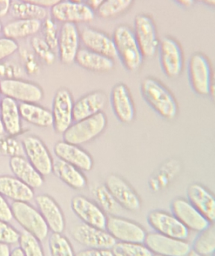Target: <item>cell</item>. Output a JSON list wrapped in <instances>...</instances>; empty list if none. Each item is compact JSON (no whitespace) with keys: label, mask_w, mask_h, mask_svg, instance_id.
Instances as JSON below:
<instances>
[{"label":"cell","mask_w":215,"mask_h":256,"mask_svg":"<svg viewBox=\"0 0 215 256\" xmlns=\"http://www.w3.org/2000/svg\"><path fill=\"white\" fill-rule=\"evenodd\" d=\"M141 92L149 106L161 117L172 120L178 114V105L171 92L157 80L147 78L142 81Z\"/></svg>","instance_id":"cell-1"},{"label":"cell","mask_w":215,"mask_h":256,"mask_svg":"<svg viewBox=\"0 0 215 256\" xmlns=\"http://www.w3.org/2000/svg\"><path fill=\"white\" fill-rule=\"evenodd\" d=\"M117 57L126 70L135 72L142 66L144 57L138 46L133 30L126 25L118 26L112 36Z\"/></svg>","instance_id":"cell-2"},{"label":"cell","mask_w":215,"mask_h":256,"mask_svg":"<svg viewBox=\"0 0 215 256\" xmlns=\"http://www.w3.org/2000/svg\"><path fill=\"white\" fill-rule=\"evenodd\" d=\"M188 72L191 87L197 94L214 96L213 70L210 60L204 54L196 52L191 56Z\"/></svg>","instance_id":"cell-3"},{"label":"cell","mask_w":215,"mask_h":256,"mask_svg":"<svg viewBox=\"0 0 215 256\" xmlns=\"http://www.w3.org/2000/svg\"><path fill=\"white\" fill-rule=\"evenodd\" d=\"M107 122L103 112L76 122L63 134L64 141L76 146L92 141L105 130Z\"/></svg>","instance_id":"cell-4"},{"label":"cell","mask_w":215,"mask_h":256,"mask_svg":"<svg viewBox=\"0 0 215 256\" xmlns=\"http://www.w3.org/2000/svg\"><path fill=\"white\" fill-rule=\"evenodd\" d=\"M10 208L13 218L25 231L35 236L40 242L47 238L49 227L40 212L32 206L24 202H14Z\"/></svg>","instance_id":"cell-5"},{"label":"cell","mask_w":215,"mask_h":256,"mask_svg":"<svg viewBox=\"0 0 215 256\" xmlns=\"http://www.w3.org/2000/svg\"><path fill=\"white\" fill-rule=\"evenodd\" d=\"M159 60L161 68L169 78H177L181 74L184 68L183 49L177 40L165 37L159 40Z\"/></svg>","instance_id":"cell-6"},{"label":"cell","mask_w":215,"mask_h":256,"mask_svg":"<svg viewBox=\"0 0 215 256\" xmlns=\"http://www.w3.org/2000/svg\"><path fill=\"white\" fill-rule=\"evenodd\" d=\"M134 34L144 58H152L159 48V40L154 21L149 15H137L134 22Z\"/></svg>","instance_id":"cell-7"},{"label":"cell","mask_w":215,"mask_h":256,"mask_svg":"<svg viewBox=\"0 0 215 256\" xmlns=\"http://www.w3.org/2000/svg\"><path fill=\"white\" fill-rule=\"evenodd\" d=\"M51 16L55 20L76 25L92 21L95 18V10L83 2L62 0L51 8Z\"/></svg>","instance_id":"cell-8"},{"label":"cell","mask_w":215,"mask_h":256,"mask_svg":"<svg viewBox=\"0 0 215 256\" xmlns=\"http://www.w3.org/2000/svg\"><path fill=\"white\" fill-rule=\"evenodd\" d=\"M106 230L116 240L126 243L144 244L147 234L139 224L117 216H108Z\"/></svg>","instance_id":"cell-9"},{"label":"cell","mask_w":215,"mask_h":256,"mask_svg":"<svg viewBox=\"0 0 215 256\" xmlns=\"http://www.w3.org/2000/svg\"><path fill=\"white\" fill-rule=\"evenodd\" d=\"M144 244L155 255L187 256L192 246L186 240L173 238L157 232L147 234Z\"/></svg>","instance_id":"cell-10"},{"label":"cell","mask_w":215,"mask_h":256,"mask_svg":"<svg viewBox=\"0 0 215 256\" xmlns=\"http://www.w3.org/2000/svg\"><path fill=\"white\" fill-rule=\"evenodd\" d=\"M106 188L116 202L129 212H137L141 207L139 196L129 183L120 176L110 174L106 180Z\"/></svg>","instance_id":"cell-11"},{"label":"cell","mask_w":215,"mask_h":256,"mask_svg":"<svg viewBox=\"0 0 215 256\" xmlns=\"http://www.w3.org/2000/svg\"><path fill=\"white\" fill-rule=\"evenodd\" d=\"M149 225L156 232L173 238L186 240L189 230L172 214L164 210H152L147 216Z\"/></svg>","instance_id":"cell-12"},{"label":"cell","mask_w":215,"mask_h":256,"mask_svg":"<svg viewBox=\"0 0 215 256\" xmlns=\"http://www.w3.org/2000/svg\"><path fill=\"white\" fill-rule=\"evenodd\" d=\"M22 147L30 164L41 176L50 174L53 170V160L44 143L34 136H28L22 141Z\"/></svg>","instance_id":"cell-13"},{"label":"cell","mask_w":215,"mask_h":256,"mask_svg":"<svg viewBox=\"0 0 215 256\" xmlns=\"http://www.w3.org/2000/svg\"><path fill=\"white\" fill-rule=\"evenodd\" d=\"M77 243L91 249L111 250L117 240L106 230L96 228L85 224H78L71 232Z\"/></svg>","instance_id":"cell-14"},{"label":"cell","mask_w":215,"mask_h":256,"mask_svg":"<svg viewBox=\"0 0 215 256\" xmlns=\"http://www.w3.org/2000/svg\"><path fill=\"white\" fill-rule=\"evenodd\" d=\"M73 97L65 88H60L55 93L52 102V115L54 129L58 134H64L73 124Z\"/></svg>","instance_id":"cell-15"},{"label":"cell","mask_w":215,"mask_h":256,"mask_svg":"<svg viewBox=\"0 0 215 256\" xmlns=\"http://www.w3.org/2000/svg\"><path fill=\"white\" fill-rule=\"evenodd\" d=\"M0 91L6 97L23 103H37L43 97V90L39 86L19 80H3L0 82Z\"/></svg>","instance_id":"cell-16"},{"label":"cell","mask_w":215,"mask_h":256,"mask_svg":"<svg viewBox=\"0 0 215 256\" xmlns=\"http://www.w3.org/2000/svg\"><path fill=\"white\" fill-rule=\"evenodd\" d=\"M71 208L83 224L106 230L108 216L98 204L89 198L83 196H76L72 198Z\"/></svg>","instance_id":"cell-17"},{"label":"cell","mask_w":215,"mask_h":256,"mask_svg":"<svg viewBox=\"0 0 215 256\" xmlns=\"http://www.w3.org/2000/svg\"><path fill=\"white\" fill-rule=\"evenodd\" d=\"M171 208L172 214L189 230L199 232L212 224L186 198H175L171 203Z\"/></svg>","instance_id":"cell-18"},{"label":"cell","mask_w":215,"mask_h":256,"mask_svg":"<svg viewBox=\"0 0 215 256\" xmlns=\"http://www.w3.org/2000/svg\"><path fill=\"white\" fill-rule=\"evenodd\" d=\"M80 32L76 24H63L58 37V56L61 62L70 64L74 62L80 46Z\"/></svg>","instance_id":"cell-19"},{"label":"cell","mask_w":215,"mask_h":256,"mask_svg":"<svg viewBox=\"0 0 215 256\" xmlns=\"http://www.w3.org/2000/svg\"><path fill=\"white\" fill-rule=\"evenodd\" d=\"M111 108L117 120L123 124L132 122L135 118V108L129 88L123 84H117L111 90Z\"/></svg>","instance_id":"cell-20"},{"label":"cell","mask_w":215,"mask_h":256,"mask_svg":"<svg viewBox=\"0 0 215 256\" xmlns=\"http://www.w3.org/2000/svg\"><path fill=\"white\" fill-rule=\"evenodd\" d=\"M81 42L86 49L107 56L111 60L117 58V54L112 38L107 34L96 30L86 27L80 33Z\"/></svg>","instance_id":"cell-21"},{"label":"cell","mask_w":215,"mask_h":256,"mask_svg":"<svg viewBox=\"0 0 215 256\" xmlns=\"http://www.w3.org/2000/svg\"><path fill=\"white\" fill-rule=\"evenodd\" d=\"M54 152L58 159L74 166L82 171H91L94 166L92 156L76 144L60 141L54 146Z\"/></svg>","instance_id":"cell-22"},{"label":"cell","mask_w":215,"mask_h":256,"mask_svg":"<svg viewBox=\"0 0 215 256\" xmlns=\"http://www.w3.org/2000/svg\"><path fill=\"white\" fill-rule=\"evenodd\" d=\"M188 201L211 224L215 220L214 195L201 184H192L187 190Z\"/></svg>","instance_id":"cell-23"},{"label":"cell","mask_w":215,"mask_h":256,"mask_svg":"<svg viewBox=\"0 0 215 256\" xmlns=\"http://www.w3.org/2000/svg\"><path fill=\"white\" fill-rule=\"evenodd\" d=\"M35 201L49 230L52 232L62 233L65 228V219L58 203L46 194L37 196Z\"/></svg>","instance_id":"cell-24"},{"label":"cell","mask_w":215,"mask_h":256,"mask_svg":"<svg viewBox=\"0 0 215 256\" xmlns=\"http://www.w3.org/2000/svg\"><path fill=\"white\" fill-rule=\"evenodd\" d=\"M107 104V96L102 91H95L81 98L73 105V121L78 122L103 112Z\"/></svg>","instance_id":"cell-25"},{"label":"cell","mask_w":215,"mask_h":256,"mask_svg":"<svg viewBox=\"0 0 215 256\" xmlns=\"http://www.w3.org/2000/svg\"><path fill=\"white\" fill-rule=\"evenodd\" d=\"M9 166L19 180L31 188H39L43 184V176L22 156H11Z\"/></svg>","instance_id":"cell-26"},{"label":"cell","mask_w":215,"mask_h":256,"mask_svg":"<svg viewBox=\"0 0 215 256\" xmlns=\"http://www.w3.org/2000/svg\"><path fill=\"white\" fill-rule=\"evenodd\" d=\"M75 62L82 68L98 73L111 72L114 68V60L86 48L79 49Z\"/></svg>","instance_id":"cell-27"},{"label":"cell","mask_w":215,"mask_h":256,"mask_svg":"<svg viewBox=\"0 0 215 256\" xmlns=\"http://www.w3.org/2000/svg\"><path fill=\"white\" fill-rule=\"evenodd\" d=\"M0 194L15 202H28L34 198L32 189L18 178L8 176L0 177Z\"/></svg>","instance_id":"cell-28"},{"label":"cell","mask_w":215,"mask_h":256,"mask_svg":"<svg viewBox=\"0 0 215 256\" xmlns=\"http://www.w3.org/2000/svg\"><path fill=\"white\" fill-rule=\"evenodd\" d=\"M52 172L73 189L82 190L86 188L88 182L85 174L80 170L62 160L58 159L53 162Z\"/></svg>","instance_id":"cell-29"},{"label":"cell","mask_w":215,"mask_h":256,"mask_svg":"<svg viewBox=\"0 0 215 256\" xmlns=\"http://www.w3.org/2000/svg\"><path fill=\"white\" fill-rule=\"evenodd\" d=\"M42 21L33 19H16L2 27L4 37L16 40L34 36L42 28Z\"/></svg>","instance_id":"cell-30"},{"label":"cell","mask_w":215,"mask_h":256,"mask_svg":"<svg viewBox=\"0 0 215 256\" xmlns=\"http://www.w3.org/2000/svg\"><path fill=\"white\" fill-rule=\"evenodd\" d=\"M0 110L4 130L12 136L19 134L21 131L20 114L15 100L10 98H4L1 102Z\"/></svg>","instance_id":"cell-31"},{"label":"cell","mask_w":215,"mask_h":256,"mask_svg":"<svg viewBox=\"0 0 215 256\" xmlns=\"http://www.w3.org/2000/svg\"><path fill=\"white\" fill-rule=\"evenodd\" d=\"M19 111L20 116L30 124L40 128L50 127L53 124L52 112L34 104H20Z\"/></svg>","instance_id":"cell-32"},{"label":"cell","mask_w":215,"mask_h":256,"mask_svg":"<svg viewBox=\"0 0 215 256\" xmlns=\"http://www.w3.org/2000/svg\"><path fill=\"white\" fill-rule=\"evenodd\" d=\"M9 12L16 19H33L40 21L45 20L48 15L47 10L45 8L19 0L12 3Z\"/></svg>","instance_id":"cell-33"},{"label":"cell","mask_w":215,"mask_h":256,"mask_svg":"<svg viewBox=\"0 0 215 256\" xmlns=\"http://www.w3.org/2000/svg\"><path fill=\"white\" fill-rule=\"evenodd\" d=\"M192 250L201 256H211L215 250V228L212 224L208 228L199 232L194 240Z\"/></svg>","instance_id":"cell-34"},{"label":"cell","mask_w":215,"mask_h":256,"mask_svg":"<svg viewBox=\"0 0 215 256\" xmlns=\"http://www.w3.org/2000/svg\"><path fill=\"white\" fill-rule=\"evenodd\" d=\"M134 0H105L97 8L100 18H113L126 12L132 6Z\"/></svg>","instance_id":"cell-35"},{"label":"cell","mask_w":215,"mask_h":256,"mask_svg":"<svg viewBox=\"0 0 215 256\" xmlns=\"http://www.w3.org/2000/svg\"><path fill=\"white\" fill-rule=\"evenodd\" d=\"M114 256H153V254L144 244L118 242L111 248Z\"/></svg>","instance_id":"cell-36"},{"label":"cell","mask_w":215,"mask_h":256,"mask_svg":"<svg viewBox=\"0 0 215 256\" xmlns=\"http://www.w3.org/2000/svg\"><path fill=\"white\" fill-rule=\"evenodd\" d=\"M49 248L52 256H75L71 244L61 233H52L49 238Z\"/></svg>","instance_id":"cell-37"},{"label":"cell","mask_w":215,"mask_h":256,"mask_svg":"<svg viewBox=\"0 0 215 256\" xmlns=\"http://www.w3.org/2000/svg\"><path fill=\"white\" fill-rule=\"evenodd\" d=\"M20 249L25 256H44L40 240L31 233L24 230L19 240Z\"/></svg>","instance_id":"cell-38"},{"label":"cell","mask_w":215,"mask_h":256,"mask_svg":"<svg viewBox=\"0 0 215 256\" xmlns=\"http://www.w3.org/2000/svg\"><path fill=\"white\" fill-rule=\"evenodd\" d=\"M23 147L17 140L13 137L0 135V155L4 156H22Z\"/></svg>","instance_id":"cell-39"},{"label":"cell","mask_w":215,"mask_h":256,"mask_svg":"<svg viewBox=\"0 0 215 256\" xmlns=\"http://www.w3.org/2000/svg\"><path fill=\"white\" fill-rule=\"evenodd\" d=\"M42 30L44 36L43 40L53 50L58 49L59 30L55 24V20L52 19V18H46L42 24Z\"/></svg>","instance_id":"cell-40"},{"label":"cell","mask_w":215,"mask_h":256,"mask_svg":"<svg viewBox=\"0 0 215 256\" xmlns=\"http://www.w3.org/2000/svg\"><path fill=\"white\" fill-rule=\"evenodd\" d=\"M31 46L35 54L47 64H51L55 61L53 50L47 44L43 39L38 37L33 38Z\"/></svg>","instance_id":"cell-41"},{"label":"cell","mask_w":215,"mask_h":256,"mask_svg":"<svg viewBox=\"0 0 215 256\" xmlns=\"http://www.w3.org/2000/svg\"><path fill=\"white\" fill-rule=\"evenodd\" d=\"M20 234L4 221L0 220V243L12 244L19 242Z\"/></svg>","instance_id":"cell-42"},{"label":"cell","mask_w":215,"mask_h":256,"mask_svg":"<svg viewBox=\"0 0 215 256\" xmlns=\"http://www.w3.org/2000/svg\"><path fill=\"white\" fill-rule=\"evenodd\" d=\"M95 196H97V198L100 201L102 207L106 208V210H108V212L113 210L114 204H117L115 200L111 196L110 192H108L106 186H100L97 188L95 190Z\"/></svg>","instance_id":"cell-43"},{"label":"cell","mask_w":215,"mask_h":256,"mask_svg":"<svg viewBox=\"0 0 215 256\" xmlns=\"http://www.w3.org/2000/svg\"><path fill=\"white\" fill-rule=\"evenodd\" d=\"M19 46L14 40L1 38H0V61L10 56L17 50Z\"/></svg>","instance_id":"cell-44"},{"label":"cell","mask_w":215,"mask_h":256,"mask_svg":"<svg viewBox=\"0 0 215 256\" xmlns=\"http://www.w3.org/2000/svg\"><path fill=\"white\" fill-rule=\"evenodd\" d=\"M13 218L11 208L9 207L7 202L1 196L0 194V220L4 222H9Z\"/></svg>","instance_id":"cell-45"},{"label":"cell","mask_w":215,"mask_h":256,"mask_svg":"<svg viewBox=\"0 0 215 256\" xmlns=\"http://www.w3.org/2000/svg\"><path fill=\"white\" fill-rule=\"evenodd\" d=\"M75 256H114V255L111 250L88 248L75 254Z\"/></svg>","instance_id":"cell-46"},{"label":"cell","mask_w":215,"mask_h":256,"mask_svg":"<svg viewBox=\"0 0 215 256\" xmlns=\"http://www.w3.org/2000/svg\"><path fill=\"white\" fill-rule=\"evenodd\" d=\"M19 1L31 3V4H36V6H40V7L52 8L55 4L59 3L62 0H19Z\"/></svg>","instance_id":"cell-47"},{"label":"cell","mask_w":215,"mask_h":256,"mask_svg":"<svg viewBox=\"0 0 215 256\" xmlns=\"http://www.w3.org/2000/svg\"><path fill=\"white\" fill-rule=\"evenodd\" d=\"M11 0H0V18H4L10 12Z\"/></svg>","instance_id":"cell-48"},{"label":"cell","mask_w":215,"mask_h":256,"mask_svg":"<svg viewBox=\"0 0 215 256\" xmlns=\"http://www.w3.org/2000/svg\"><path fill=\"white\" fill-rule=\"evenodd\" d=\"M105 0H86L85 3L88 4L91 8L94 9V10H97V8L101 6L102 3Z\"/></svg>","instance_id":"cell-49"},{"label":"cell","mask_w":215,"mask_h":256,"mask_svg":"<svg viewBox=\"0 0 215 256\" xmlns=\"http://www.w3.org/2000/svg\"><path fill=\"white\" fill-rule=\"evenodd\" d=\"M0 256H10V249L7 244L0 243Z\"/></svg>","instance_id":"cell-50"},{"label":"cell","mask_w":215,"mask_h":256,"mask_svg":"<svg viewBox=\"0 0 215 256\" xmlns=\"http://www.w3.org/2000/svg\"><path fill=\"white\" fill-rule=\"evenodd\" d=\"M174 2L185 8H189L193 6L195 0H174Z\"/></svg>","instance_id":"cell-51"},{"label":"cell","mask_w":215,"mask_h":256,"mask_svg":"<svg viewBox=\"0 0 215 256\" xmlns=\"http://www.w3.org/2000/svg\"><path fill=\"white\" fill-rule=\"evenodd\" d=\"M10 256H25L20 248H16L12 251Z\"/></svg>","instance_id":"cell-52"},{"label":"cell","mask_w":215,"mask_h":256,"mask_svg":"<svg viewBox=\"0 0 215 256\" xmlns=\"http://www.w3.org/2000/svg\"><path fill=\"white\" fill-rule=\"evenodd\" d=\"M198 1L204 3V4H207V6H213V7L215 4V0H198Z\"/></svg>","instance_id":"cell-53"},{"label":"cell","mask_w":215,"mask_h":256,"mask_svg":"<svg viewBox=\"0 0 215 256\" xmlns=\"http://www.w3.org/2000/svg\"><path fill=\"white\" fill-rule=\"evenodd\" d=\"M4 130V127H3L2 122H1V118H0V135H2Z\"/></svg>","instance_id":"cell-54"},{"label":"cell","mask_w":215,"mask_h":256,"mask_svg":"<svg viewBox=\"0 0 215 256\" xmlns=\"http://www.w3.org/2000/svg\"><path fill=\"white\" fill-rule=\"evenodd\" d=\"M187 256H200L199 254H197V252H195V251H193L192 250H191V252H189V255H188Z\"/></svg>","instance_id":"cell-55"},{"label":"cell","mask_w":215,"mask_h":256,"mask_svg":"<svg viewBox=\"0 0 215 256\" xmlns=\"http://www.w3.org/2000/svg\"><path fill=\"white\" fill-rule=\"evenodd\" d=\"M2 25H1V22H0V33L2 32Z\"/></svg>","instance_id":"cell-56"},{"label":"cell","mask_w":215,"mask_h":256,"mask_svg":"<svg viewBox=\"0 0 215 256\" xmlns=\"http://www.w3.org/2000/svg\"><path fill=\"white\" fill-rule=\"evenodd\" d=\"M69 1L78 2H83V0H69Z\"/></svg>","instance_id":"cell-57"},{"label":"cell","mask_w":215,"mask_h":256,"mask_svg":"<svg viewBox=\"0 0 215 256\" xmlns=\"http://www.w3.org/2000/svg\"><path fill=\"white\" fill-rule=\"evenodd\" d=\"M153 256H163L155 255V254H153Z\"/></svg>","instance_id":"cell-58"},{"label":"cell","mask_w":215,"mask_h":256,"mask_svg":"<svg viewBox=\"0 0 215 256\" xmlns=\"http://www.w3.org/2000/svg\"><path fill=\"white\" fill-rule=\"evenodd\" d=\"M1 92V91H0ZM0 97H1V93H0ZM0 105H1V100H0Z\"/></svg>","instance_id":"cell-59"}]
</instances>
